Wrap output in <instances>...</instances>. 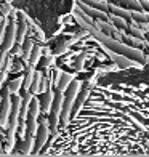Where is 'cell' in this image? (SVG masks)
Listing matches in <instances>:
<instances>
[{
    "mask_svg": "<svg viewBox=\"0 0 149 157\" xmlns=\"http://www.w3.org/2000/svg\"><path fill=\"white\" fill-rule=\"evenodd\" d=\"M79 88H80V82L79 80H72L71 85L64 91V101H63V111H61V124L67 125L69 119H71V112H72V106L77 95H79Z\"/></svg>",
    "mask_w": 149,
    "mask_h": 157,
    "instance_id": "6da1fadb",
    "label": "cell"
},
{
    "mask_svg": "<svg viewBox=\"0 0 149 157\" xmlns=\"http://www.w3.org/2000/svg\"><path fill=\"white\" fill-rule=\"evenodd\" d=\"M63 101H64V91L56 88L53 104H52V108H50V117H48L52 136H56V132H58V125H59V120H61V111H63Z\"/></svg>",
    "mask_w": 149,
    "mask_h": 157,
    "instance_id": "7a4b0ae2",
    "label": "cell"
},
{
    "mask_svg": "<svg viewBox=\"0 0 149 157\" xmlns=\"http://www.w3.org/2000/svg\"><path fill=\"white\" fill-rule=\"evenodd\" d=\"M10 114H11V93L6 87L2 95V103H0V127L5 128V130L8 128Z\"/></svg>",
    "mask_w": 149,
    "mask_h": 157,
    "instance_id": "3957f363",
    "label": "cell"
},
{
    "mask_svg": "<svg viewBox=\"0 0 149 157\" xmlns=\"http://www.w3.org/2000/svg\"><path fill=\"white\" fill-rule=\"evenodd\" d=\"M16 31H18V24L16 21L13 19L10 21V24L6 26V31H5V37L2 40V45H0V50L5 53H10L13 45L16 44Z\"/></svg>",
    "mask_w": 149,
    "mask_h": 157,
    "instance_id": "277c9868",
    "label": "cell"
},
{
    "mask_svg": "<svg viewBox=\"0 0 149 157\" xmlns=\"http://www.w3.org/2000/svg\"><path fill=\"white\" fill-rule=\"evenodd\" d=\"M50 136V124L47 122V117L42 120V124L39 125V130H37V135H35V147H34V154H39L40 149L45 146V143Z\"/></svg>",
    "mask_w": 149,
    "mask_h": 157,
    "instance_id": "5b68a950",
    "label": "cell"
},
{
    "mask_svg": "<svg viewBox=\"0 0 149 157\" xmlns=\"http://www.w3.org/2000/svg\"><path fill=\"white\" fill-rule=\"evenodd\" d=\"M32 99H34V93L29 90V91H24V95H23V104H21V112H19V117L21 120H24L26 122V119H27V112H29V106L32 103Z\"/></svg>",
    "mask_w": 149,
    "mask_h": 157,
    "instance_id": "8992f818",
    "label": "cell"
},
{
    "mask_svg": "<svg viewBox=\"0 0 149 157\" xmlns=\"http://www.w3.org/2000/svg\"><path fill=\"white\" fill-rule=\"evenodd\" d=\"M53 99H55V91L52 88H48L47 91H44L42 98L39 99V101H40V109L44 112L50 111V108H52V104H53Z\"/></svg>",
    "mask_w": 149,
    "mask_h": 157,
    "instance_id": "52a82bcc",
    "label": "cell"
},
{
    "mask_svg": "<svg viewBox=\"0 0 149 157\" xmlns=\"http://www.w3.org/2000/svg\"><path fill=\"white\" fill-rule=\"evenodd\" d=\"M88 93H90V91H88L87 88H83L80 93L77 95L75 101H74V106H72V112H71V117H75V116H77V112L82 109V106H83V103H85V99L88 98Z\"/></svg>",
    "mask_w": 149,
    "mask_h": 157,
    "instance_id": "ba28073f",
    "label": "cell"
},
{
    "mask_svg": "<svg viewBox=\"0 0 149 157\" xmlns=\"http://www.w3.org/2000/svg\"><path fill=\"white\" fill-rule=\"evenodd\" d=\"M37 130H39V119H35L32 116H27V119H26V135L35 136Z\"/></svg>",
    "mask_w": 149,
    "mask_h": 157,
    "instance_id": "9c48e42d",
    "label": "cell"
},
{
    "mask_svg": "<svg viewBox=\"0 0 149 157\" xmlns=\"http://www.w3.org/2000/svg\"><path fill=\"white\" fill-rule=\"evenodd\" d=\"M34 75H35L34 66H27L26 72H24V77H23V88H24V91H29V90H31V85H32V80H34Z\"/></svg>",
    "mask_w": 149,
    "mask_h": 157,
    "instance_id": "30bf717a",
    "label": "cell"
},
{
    "mask_svg": "<svg viewBox=\"0 0 149 157\" xmlns=\"http://www.w3.org/2000/svg\"><path fill=\"white\" fill-rule=\"evenodd\" d=\"M26 32H27V24H26L24 18H21L19 24H18V31H16V42H18V44H24Z\"/></svg>",
    "mask_w": 149,
    "mask_h": 157,
    "instance_id": "8fae6325",
    "label": "cell"
},
{
    "mask_svg": "<svg viewBox=\"0 0 149 157\" xmlns=\"http://www.w3.org/2000/svg\"><path fill=\"white\" fill-rule=\"evenodd\" d=\"M72 80H74V77L71 75V74L63 72V74H61V78H59V82H58V85H56V88L61 90V91H66V88L71 85V82H72Z\"/></svg>",
    "mask_w": 149,
    "mask_h": 157,
    "instance_id": "7c38bea8",
    "label": "cell"
},
{
    "mask_svg": "<svg viewBox=\"0 0 149 157\" xmlns=\"http://www.w3.org/2000/svg\"><path fill=\"white\" fill-rule=\"evenodd\" d=\"M40 56H42V48L39 47V45H34V48H32V52H31V56H29V66H37V63L40 61Z\"/></svg>",
    "mask_w": 149,
    "mask_h": 157,
    "instance_id": "4fadbf2b",
    "label": "cell"
},
{
    "mask_svg": "<svg viewBox=\"0 0 149 157\" xmlns=\"http://www.w3.org/2000/svg\"><path fill=\"white\" fill-rule=\"evenodd\" d=\"M34 144H35L34 136L26 135V138H24V141H23V147H21V152H23V154H31V152L34 151Z\"/></svg>",
    "mask_w": 149,
    "mask_h": 157,
    "instance_id": "5bb4252c",
    "label": "cell"
},
{
    "mask_svg": "<svg viewBox=\"0 0 149 157\" xmlns=\"http://www.w3.org/2000/svg\"><path fill=\"white\" fill-rule=\"evenodd\" d=\"M42 80H44V75H42L40 72H35V75H34V80H32V85H31V91H32L34 95L40 93Z\"/></svg>",
    "mask_w": 149,
    "mask_h": 157,
    "instance_id": "9a60e30c",
    "label": "cell"
},
{
    "mask_svg": "<svg viewBox=\"0 0 149 157\" xmlns=\"http://www.w3.org/2000/svg\"><path fill=\"white\" fill-rule=\"evenodd\" d=\"M15 130L6 128V152H11L13 146H15Z\"/></svg>",
    "mask_w": 149,
    "mask_h": 157,
    "instance_id": "2e32d148",
    "label": "cell"
},
{
    "mask_svg": "<svg viewBox=\"0 0 149 157\" xmlns=\"http://www.w3.org/2000/svg\"><path fill=\"white\" fill-rule=\"evenodd\" d=\"M8 90H10V93L11 95H16L18 91H19V88L23 87V78H15V80H11V82H8Z\"/></svg>",
    "mask_w": 149,
    "mask_h": 157,
    "instance_id": "e0dca14e",
    "label": "cell"
},
{
    "mask_svg": "<svg viewBox=\"0 0 149 157\" xmlns=\"http://www.w3.org/2000/svg\"><path fill=\"white\" fill-rule=\"evenodd\" d=\"M32 48H34V40H31V39L24 40V44H23V55H24V58H26V59H29Z\"/></svg>",
    "mask_w": 149,
    "mask_h": 157,
    "instance_id": "ac0fdd59",
    "label": "cell"
},
{
    "mask_svg": "<svg viewBox=\"0 0 149 157\" xmlns=\"http://www.w3.org/2000/svg\"><path fill=\"white\" fill-rule=\"evenodd\" d=\"M83 59H85V55H80L79 56V59H77V63H75V69H82V64H83Z\"/></svg>",
    "mask_w": 149,
    "mask_h": 157,
    "instance_id": "d6986e66",
    "label": "cell"
},
{
    "mask_svg": "<svg viewBox=\"0 0 149 157\" xmlns=\"http://www.w3.org/2000/svg\"><path fill=\"white\" fill-rule=\"evenodd\" d=\"M10 11H11V6H10V5H3V6H2V15H3V16H8Z\"/></svg>",
    "mask_w": 149,
    "mask_h": 157,
    "instance_id": "ffe728a7",
    "label": "cell"
},
{
    "mask_svg": "<svg viewBox=\"0 0 149 157\" xmlns=\"http://www.w3.org/2000/svg\"><path fill=\"white\" fill-rule=\"evenodd\" d=\"M66 44H64V42H63V45H58V48H56V52H58V53H63V52H66Z\"/></svg>",
    "mask_w": 149,
    "mask_h": 157,
    "instance_id": "44dd1931",
    "label": "cell"
},
{
    "mask_svg": "<svg viewBox=\"0 0 149 157\" xmlns=\"http://www.w3.org/2000/svg\"><path fill=\"white\" fill-rule=\"evenodd\" d=\"M0 103H2V95H0Z\"/></svg>",
    "mask_w": 149,
    "mask_h": 157,
    "instance_id": "7402d4cb",
    "label": "cell"
}]
</instances>
